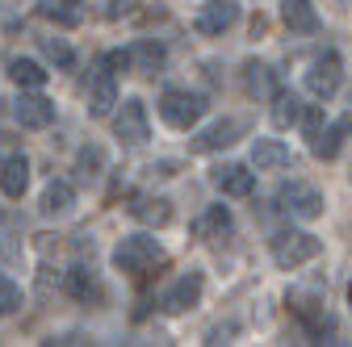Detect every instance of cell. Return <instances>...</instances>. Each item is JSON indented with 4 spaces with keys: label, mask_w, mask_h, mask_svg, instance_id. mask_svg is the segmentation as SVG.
Segmentation results:
<instances>
[{
    "label": "cell",
    "mask_w": 352,
    "mask_h": 347,
    "mask_svg": "<svg viewBox=\"0 0 352 347\" xmlns=\"http://www.w3.org/2000/svg\"><path fill=\"white\" fill-rule=\"evenodd\" d=\"M164 259H168V251H164L160 239H151V235H130V239H122V243L113 247V264H118L122 272H130V276H143V272L160 268Z\"/></svg>",
    "instance_id": "6da1fadb"
},
{
    "label": "cell",
    "mask_w": 352,
    "mask_h": 347,
    "mask_svg": "<svg viewBox=\"0 0 352 347\" xmlns=\"http://www.w3.org/2000/svg\"><path fill=\"white\" fill-rule=\"evenodd\" d=\"M319 255H323V243L315 235H306V230H281V235H273V264L285 268V272L311 264V259H319Z\"/></svg>",
    "instance_id": "7a4b0ae2"
},
{
    "label": "cell",
    "mask_w": 352,
    "mask_h": 347,
    "mask_svg": "<svg viewBox=\"0 0 352 347\" xmlns=\"http://www.w3.org/2000/svg\"><path fill=\"white\" fill-rule=\"evenodd\" d=\"M160 117L172 130H193L206 117V97L201 93H189V88H168L160 97Z\"/></svg>",
    "instance_id": "3957f363"
},
{
    "label": "cell",
    "mask_w": 352,
    "mask_h": 347,
    "mask_svg": "<svg viewBox=\"0 0 352 347\" xmlns=\"http://www.w3.org/2000/svg\"><path fill=\"white\" fill-rule=\"evenodd\" d=\"M340 84H344V63H340L336 51H323L311 63V71H306V93H311L315 101H331L340 93Z\"/></svg>",
    "instance_id": "277c9868"
},
{
    "label": "cell",
    "mask_w": 352,
    "mask_h": 347,
    "mask_svg": "<svg viewBox=\"0 0 352 347\" xmlns=\"http://www.w3.org/2000/svg\"><path fill=\"white\" fill-rule=\"evenodd\" d=\"M113 134L126 143V147H143L147 139H151V121H147V105L139 101V97H130V101H122V109H118V117H113Z\"/></svg>",
    "instance_id": "5b68a950"
},
{
    "label": "cell",
    "mask_w": 352,
    "mask_h": 347,
    "mask_svg": "<svg viewBox=\"0 0 352 347\" xmlns=\"http://www.w3.org/2000/svg\"><path fill=\"white\" fill-rule=\"evenodd\" d=\"M277 205L285 213H294V218L311 222V218H319V213H323V193L311 189V184H302V180H289V184L277 189Z\"/></svg>",
    "instance_id": "8992f818"
},
{
    "label": "cell",
    "mask_w": 352,
    "mask_h": 347,
    "mask_svg": "<svg viewBox=\"0 0 352 347\" xmlns=\"http://www.w3.org/2000/svg\"><path fill=\"white\" fill-rule=\"evenodd\" d=\"M235 21H239V5H235V0H206V5L197 9L193 29L206 34V38H214V34H227Z\"/></svg>",
    "instance_id": "52a82bcc"
},
{
    "label": "cell",
    "mask_w": 352,
    "mask_h": 347,
    "mask_svg": "<svg viewBox=\"0 0 352 347\" xmlns=\"http://www.w3.org/2000/svg\"><path fill=\"white\" fill-rule=\"evenodd\" d=\"M201 289H206V276H201V272H185L181 280H176V285L164 293V310H168V314H185V310H193L197 301H201Z\"/></svg>",
    "instance_id": "ba28073f"
},
{
    "label": "cell",
    "mask_w": 352,
    "mask_h": 347,
    "mask_svg": "<svg viewBox=\"0 0 352 347\" xmlns=\"http://www.w3.org/2000/svg\"><path fill=\"white\" fill-rule=\"evenodd\" d=\"M348 134H352V109H348L344 117H336L327 130H319V134L311 139L315 159H336V155H340V147L348 143Z\"/></svg>",
    "instance_id": "9c48e42d"
},
{
    "label": "cell",
    "mask_w": 352,
    "mask_h": 347,
    "mask_svg": "<svg viewBox=\"0 0 352 347\" xmlns=\"http://www.w3.org/2000/svg\"><path fill=\"white\" fill-rule=\"evenodd\" d=\"M13 117H17L25 130H47V125L55 121V101L30 93V97H21V101L13 105Z\"/></svg>",
    "instance_id": "30bf717a"
},
{
    "label": "cell",
    "mask_w": 352,
    "mask_h": 347,
    "mask_svg": "<svg viewBox=\"0 0 352 347\" xmlns=\"http://www.w3.org/2000/svg\"><path fill=\"white\" fill-rule=\"evenodd\" d=\"M214 184L223 189L227 197H252L256 171H248L243 163H223V167H214Z\"/></svg>",
    "instance_id": "8fae6325"
},
{
    "label": "cell",
    "mask_w": 352,
    "mask_h": 347,
    "mask_svg": "<svg viewBox=\"0 0 352 347\" xmlns=\"http://www.w3.org/2000/svg\"><path fill=\"white\" fill-rule=\"evenodd\" d=\"M252 163H256V171H281V167L294 163V155L281 139H256L252 143Z\"/></svg>",
    "instance_id": "7c38bea8"
},
{
    "label": "cell",
    "mask_w": 352,
    "mask_h": 347,
    "mask_svg": "<svg viewBox=\"0 0 352 347\" xmlns=\"http://www.w3.org/2000/svg\"><path fill=\"white\" fill-rule=\"evenodd\" d=\"M25 189H30L25 155H5V159H0V193H5V197H25Z\"/></svg>",
    "instance_id": "4fadbf2b"
},
{
    "label": "cell",
    "mask_w": 352,
    "mask_h": 347,
    "mask_svg": "<svg viewBox=\"0 0 352 347\" xmlns=\"http://www.w3.org/2000/svg\"><path fill=\"white\" fill-rule=\"evenodd\" d=\"M113 105H118V80H113V71L105 67V71H97L93 93H88V117H109Z\"/></svg>",
    "instance_id": "5bb4252c"
},
{
    "label": "cell",
    "mask_w": 352,
    "mask_h": 347,
    "mask_svg": "<svg viewBox=\"0 0 352 347\" xmlns=\"http://www.w3.org/2000/svg\"><path fill=\"white\" fill-rule=\"evenodd\" d=\"M130 63H135V71H143V75H155V71H164L168 51L160 47L155 38H139L135 47H130Z\"/></svg>",
    "instance_id": "9a60e30c"
},
{
    "label": "cell",
    "mask_w": 352,
    "mask_h": 347,
    "mask_svg": "<svg viewBox=\"0 0 352 347\" xmlns=\"http://www.w3.org/2000/svg\"><path fill=\"white\" fill-rule=\"evenodd\" d=\"M281 21L294 34H315L319 29V13H315L311 0H281Z\"/></svg>",
    "instance_id": "2e32d148"
},
{
    "label": "cell",
    "mask_w": 352,
    "mask_h": 347,
    "mask_svg": "<svg viewBox=\"0 0 352 347\" xmlns=\"http://www.w3.org/2000/svg\"><path fill=\"white\" fill-rule=\"evenodd\" d=\"M239 139V125L235 121H214L210 130H201V134L193 139V151H223Z\"/></svg>",
    "instance_id": "e0dca14e"
},
{
    "label": "cell",
    "mask_w": 352,
    "mask_h": 347,
    "mask_svg": "<svg viewBox=\"0 0 352 347\" xmlns=\"http://www.w3.org/2000/svg\"><path fill=\"white\" fill-rule=\"evenodd\" d=\"M130 213H135L139 222L168 226V222H172V201H164V197H139L135 205H130Z\"/></svg>",
    "instance_id": "ac0fdd59"
},
{
    "label": "cell",
    "mask_w": 352,
    "mask_h": 347,
    "mask_svg": "<svg viewBox=\"0 0 352 347\" xmlns=\"http://www.w3.org/2000/svg\"><path fill=\"white\" fill-rule=\"evenodd\" d=\"M223 230H231V209L227 205H210L201 218L193 222V235L197 239H214V235H223Z\"/></svg>",
    "instance_id": "d6986e66"
},
{
    "label": "cell",
    "mask_w": 352,
    "mask_h": 347,
    "mask_svg": "<svg viewBox=\"0 0 352 347\" xmlns=\"http://www.w3.org/2000/svg\"><path fill=\"white\" fill-rule=\"evenodd\" d=\"M72 201H76V189L67 180H51L47 193H42V213H63L72 209Z\"/></svg>",
    "instance_id": "ffe728a7"
},
{
    "label": "cell",
    "mask_w": 352,
    "mask_h": 347,
    "mask_svg": "<svg viewBox=\"0 0 352 347\" xmlns=\"http://www.w3.org/2000/svg\"><path fill=\"white\" fill-rule=\"evenodd\" d=\"M9 75L21 84V88H42L51 71H42V63H34V59H13L9 63Z\"/></svg>",
    "instance_id": "44dd1931"
},
{
    "label": "cell",
    "mask_w": 352,
    "mask_h": 347,
    "mask_svg": "<svg viewBox=\"0 0 352 347\" xmlns=\"http://www.w3.org/2000/svg\"><path fill=\"white\" fill-rule=\"evenodd\" d=\"M302 117V101L294 97V93H273V125H294Z\"/></svg>",
    "instance_id": "7402d4cb"
},
{
    "label": "cell",
    "mask_w": 352,
    "mask_h": 347,
    "mask_svg": "<svg viewBox=\"0 0 352 347\" xmlns=\"http://www.w3.org/2000/svg\"><path fill=\"white\" fill-rule=\"evenodd\" d=\"M42 55H47L51 63H59L63 71H67V67H76V55H72V47H67L63 38H42Z\"/></svg>",
    "instance_id": "603a6c76"
},
{
    "label": "cell",
    "mask_w": 352,
    "mask_h": 347,
    "mask_svg": "<svg viewBox=\"0 0 352 347\" xmlns=\"http://www.w3.org/2000/svg\"><path fill=\"white\" fill-rule=\"evenodd\" d=\"M243 71H248V93H256V97H273L277 93L269 84V67H264V63H248Z\"/></svg>",
    "instance_id": "cb8c5ba5"
},
{
    "label": "cell",
    "mask_w": 352,
    "mask_h": 347,
    "mask_svg": "<svg viewBox=\"0 0 352 347\" xmlns=\"http://www.w3.org/2000/svg\"><path fill=\"white\" fill-rule=\"evenodd\" d=\"M38 13L47 21H59V25H80V13L76 9H63V0H42Z\"/></svg>",
    "instance_id": "d4e9b609"
},
{
    "label": "cell",
    "mask_w": 352,
    "mask_h": 347,
    "mask_svg": "<svg viewBox=\"0 0 352 347\" xmlns=\"http://www.w3.org/2000/svg\"><path fill=\"white\" fill-rule=\"evenodd\" d=\"M17 310H21V289L9 276H0V314H17Z\"/></svg>",
    "instance_id": "484cf974"
},
{
    "label": "cell",
    "mask_w": 352,
    "mask_h": 347,
    "mask_svg": "<svg viewBox=\"0 0 352 347\" xmlns=\"http://www.w3.org/2000/svg\"><path fill=\"white\" fill-rule=\"evenodd\" d=\"M139 5H143V0H109V5H105V17H109V21H118V17H135Z\"/></svg>",
    "instance_id": "4316f807"
},
{
    "label": "cell",
    "mask_w": 352,
    "mask_h": 347,
    "mask_svg": "<svg viewBox=\"0 0 352 347\" xmlns=\"http://www.w3.org/2000/svg\"><path fill=\"white\" fill-rule=\"evenodd\" d=\"M302 125H306V139H315L319 130H323V109L319 105H311V109H302V117H298Z\"/></svg>",
    "instance_id": "83f0119b"
},
{
    "label": "cell",
    "mask_w": 352,
    "mask_h": 347,
    "mask_svg": "<svg viewBox=\"0 0 352 347\" xmlns=\"http://www.w3.org/2000/svg\"><path fill=\"white\" fill-rule=\"evenodd\" d=\"M348 306H352V285H348Z\"/></svg>",
    "instance_id": "f1b7e54d"
},
{
    "label": "cell",
    "mask_w": 352,
    "mask_h": 347,
    "mask_svg": "<svg viewBox=\"0 0 352 347\" xmlns=\"http://www.w3.org/2000/svg\"><path fill=\"white\" fill-rule=\"evenodd\" d=\"M348 180H352V167H348Z\"/></svg>",
    "instance_id": "f546056e"
}]
</instances>
